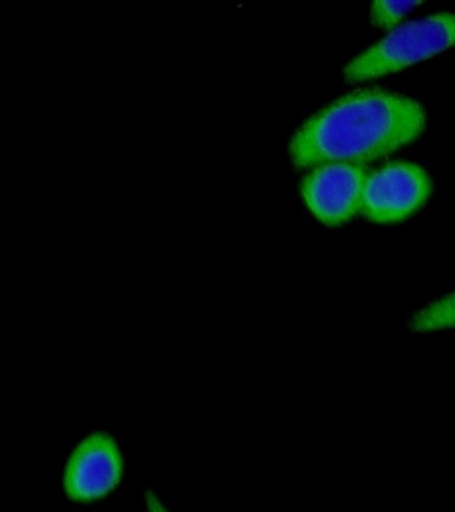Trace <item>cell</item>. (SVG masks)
<instances>
[{"label":"cell","instance_id":"277c9868","mask_svg":"<svg viewBox=\"0 0 455 512\" xmlns=\"http://www.w3.org/2000/svg\"><path fill=\"white\" fill-rule=\"evenodd\" d=\"M366 176L365 164H319L302 180L303 202L319 222L341 226L361 212Z\"/></svg>","mask_w":455,"mask_h":512},{"label":"cell","instance_id":"7a4b0ae2","mask_svg":"<svg viewBox=\"0 0 455 512\" xmlns=\"http://www.w3.org/2000/svg\"><path fill=\"white\" fill-rule=\"evenodd\" d=\"M455 46V15L438 14L393 27L345 68L349 82H365L413 66Z\"/></svg>","mask_w":455,"mask_h":512},{"label":"cell","instance_id":"5b68a950","mask_svg":"<svg viewBox=\"0 0 455 512\" xmlns=\"http://www.w3.org/2000/svg\"><path fill=\"white\" fill-rule=\"evenodd\" d=\"M122 475L123 458L117 442L106 432H95L71 454L63 486L74 502L90 503L114 491Z\"/></svg>","mask_w":455,"mask_h":512},{"label":"cell","instance_id":"6da1fadb","mask_svg":"<svg viewBox=\"0 0 455 512\" xmlns=\"http://www.w3.org/2000/svg\"><path fill=\"white\" fill-rule=\"evenodd\" d=\"M426 126L421 104L382 90L343 96L307 120L291 139L295 167L366 164L414 142Z\"/></svg>","mask_w":455,"mask_h":512},{"label":"cell","instance_id":"3957f363","mask_svg":"<svg viewBox=\"0 0 455 512\" xmlns=\"http://www.w3.org/2000/svg\"><path fill=\"white\" fill-rule=\"evenodd\" d=\"M431 194V180L423 168L409 162L387 163L367 172L361 212L371 222H402L415 214Z\"/></svg>","mask_w":455,"mask_h":512},{"label":"cell","instance_id":"8992f818","mask_svg":"<svg viewBox=\"0 0 455 512\" xmlns=\"http://www.w3.org/2000/svg\"><path fill=\"white\" fill-rule=\"evenodd\" d=\"M411 328L415 332H433L455 328V292L423 308L414 316Z\"/></svg>","mask_w":455,"mask_h":512},{"label":"cell","instance_id":"52a82bcc","mask_svg":"<svg viewBox=\"0 0 455 512\" xmlns=\"http://www.w3.org/2000/svg\"><path fill=\"white\" fill-rule=\"evenodd\" d=\"M423 0H373L371 19L375 26L390 30Z\"/></svg>","mask_w":455,"mask_h":512}]
</instances>
